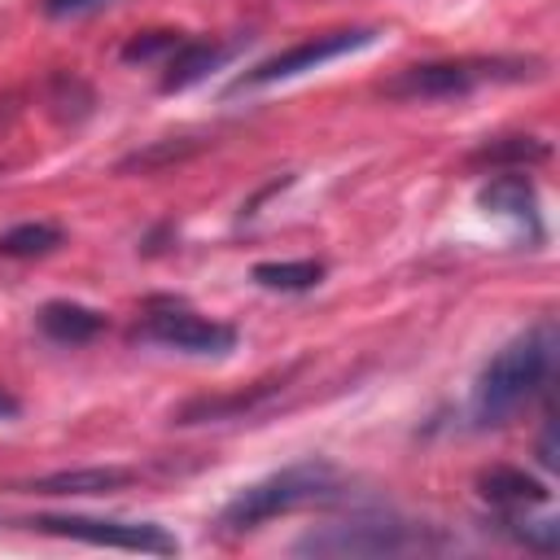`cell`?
<instances>
[{
    "instance_id": "6da1fadb",
    "label": "cell",
    "mask_w": 560,
    "mask_h": 560,
    "mask_svg": "<svg viewBox=\"0 0 560 560\" xmlns=\"http://www.w3.org/2000/svg\"><path fill=\"white\" fill-rule=\"evenodd\" d=\"M556 324L538 319L534 328H525L521 337H512L477 376L472 389V420L481 429L490 424H508L551 376L556 368Z\"/></svg>"
},
{
    "instance_id": "7a4b0ae2",
    "label": "cell",
    "mask_w": 560,
    "mask_h": 560,
    "mask_svg": "<svg viewBox=\"0 0 560 560\" xmlns=\"http://www.w3.org/2000/svg\"><path fill=\"white\" fill-rule=\"evenodd\" d=\"M542 70H547L542 57H512V52L442 57V61L402 66L398 74H389L381 83V92L389 101H451V96H468V92L494 88V83H529V79H542Z\"/></svg>"
},
{
    "instance_id": "3957f363",
    "label": "cell",
    "mask_w": 560,
    "mask_h": 560,
    "mask_svg": "<svg viewBox=\"0 0 560 560\" xmlns=\"http://www.w3.org/2000/svg\"><path fill=\"white\" fill-rule=\"evenodd\" d=\"M337 494H341L337 468L328 459H302V464H289V468L236 490L232 503L219 512V525H223V534H245V529H258L284 512H298L306 503H324Z\"/></svg>"
},
{
    "instance_id": "277c9868",
    "label": "cell",
    "mask_w": 560,
    "mask_h": 560,
    "mask_svg": "<svg viewBox=\"0 0 560 560\" xmlns=\"http://www.w3.org/2000/svg\"><path fill=\"white\" fill-rule=\"evenodd\" d=\"M442 547V534L429 525H407L398 516H354L337 525H319L298 538L293 551L302 556H398V551H424Z\"/></svg>"
},
{
    "instance_id": "5b68a950",
    "label": "cell",
    "mask_w": 560,
    "mask_h": 560,
    "mask_svg": "<svg viewBox=\"0 0 560 560\" xmlns=\"http://www.w3.org/2000/svg\"><path fill=\"white\" fill-rule=\"evenodd\" d=\"M39 534H57V538H74V542H92V547H118V551H140V556H175L179 551V538L166 534L162 525L153 521H114V516H79V512H66V516H31L22 521Z\"/></svg>"
},
{
    "instance_id": "8992f818",
    "label": "cell",
    "mask_w": 560,
    "mask_h": 560,
    "mask_svg": "<svg viewBox=\"0 0 560 560\" xmlns=\"http://www.w3.org/2000/svg\"><path fill=\"white\" fill-rule=\"evenodd\" d=\"M376 26H341V31H319V35H306L289 48H280L276 57L258 61L254 70L236 74L232 79V92H245V88H267V83H280V79H293V74H306V70H319L324 61H337L346 52H359L368 44H376Z\"/></svg>"
},
{
    "instance_id": "52a82bcc",
    "label": "cell",
    "mask_w": 560,
    "mask_h": 560,
    "mask_svg": "<svg viewBox=\"0 0 560 560\" xmlns=\"http://www.w3.org/2000/svg\"><path fill=\"white\" fill-rule=\"evenodd\" d=\"M136 341H153V346H166L179 354H228L236 346V328L206 319L184 302H158L140 319Z\"/></svg>"
},
{
    "instance_id": "ba28073f",
    "label": "cell",
    "mask_w": 560,
    "mask_h": 560,
    "mask_svg": "<svg viewBox=\"0 0 560 560\" xmlns=\"http://www.w3.org/2000/svg\"><path fill=\"white\" fill-rule=\"evenodd\" d=\"M293 372H298V368L276 372V376H262V381H254V385H245V389H232V394H201V398H188L184 407H175V411H171V424H184V429H188V424L245 420V416L262 411L271 398H280V394L289 389Z\"/></svg>"
},
{
    "instance_id": "9c48e42d",
    "label": "cell",
    "mask_w": 560,
    "mask_h": 560,
    "mask_svg": "<svg viewBox=\"0 0 560 560\" xmlns=\"http://www.w3.org/2000/svg\"><path fill=\"white\" fill-rule=\"evenodd\" d=\"M232 52H236V44H219L214 35L210 39L184 35L179 48L162 61V92H184V88L201 83L210 70H219L223 61H232Z\"/></svg>"
},
{
    "instance_id": "30bf717a",
    "label": "cell",
    "mask_w": 560,
    "mask_h": 560,
    "mask_svg": "<svg viewBox=\"0 0 560 560\" xmlns=\"http://www.w3.org/2000/svg\"><path fill=\"white\" fill-rule=\"evenodd\" d=\"M477 201L486 206V210H494V214H503V219H516L534 241L542 236V214H538V192H534V179L525 175V171H503V175H494L481 192H477Z\"/></svg>"
},
{
    "instance_id": "8fae6325",
    "label": "cell",
    "mask_w": 560,
    "mask_h": 560,
    "mask_svg": "<svg viewBox=\"0 0 560 560\" xmlns=\"http://www.w3.org/2000/svg\"><path fill=\"white\" fill-rule=\"evenodd\" d=\"M122 486H131V468L105 464V468H61L48 477L18 481L9 490H18V494H114Z\"/></svg>"
},
{
    "instance_id": "7c38bea8",
    "label": "cell",
    "mask_w": 560,
    "mask_h": 560,
    "mask_svg": "<svg viewBox=\"0 0 560 560\" xmlns=\"http://www.w3.org/2000/svg\"><path fill=\"white\" fill-rule=\"evenodd\" d=\"M477 490L486 503L503 508V512H525V508H542L551 499L547 481H538L534 472L525 468H512V464H494L477 477Z\"/></svg>"
},
{
    "instance_id": "4fadbf2b",
    "label": "cell",
    "mask_w": 560,
    "mask_h": 560,
    "mask_svg": "<svg viewBox=\"0 0 560 560\" xmlns=\"http://www.w3.org/2000/svg\"><path fill=\"white\" fill-rule=\"evenodd\" d=\"M551 158V144L538 136H494L468 153V166L477 171H525Z\"/></svg>"
},
{
    "instance_id": "5bb4252c",
    "label": "cell",
    "mask_w": 560,
    "mask_h": 560,
    "mask_svg": "<svg viewBox=\"0 0 560 560\" xmlns=\"http://www.w3.org/2000/svg\"><path fill=\"white\" fill-rule=\"evenodd\" d=\"M35 319H39V332L61 346H83L105 328V315L83 302H44Z\"/></svg>"
},
{
    "instance_id": "9a60e30c",
    "label": "cell",
    "mask_w": 560,
    "mask_h": 560,
    "mask_svg": "<svg viewBox=\"0 0 560 560\" xmlns=\"http://www.w3.org/2000/svg\"><path fill=\"white\" fill-rule=\"evenodd\" d=\"M197 149H206V140H197V136H166V140H153V144H144V149L127 153V158L118 162V175H131V171L153 175V171H166V166H175V162L192 158Z\"/></svg>"
},
{
    "instance_id": "2e32d148",
    "label": "cell",
    "mask_w": 560,
    "mask_h": 560,
    "mask_svg": "<svg viewBox=\"0 0 560 560\" xmlns=\"http://www.w3.org/2000/svg\"><path fill=\"white\" fill-rule=\"evenodd\" d=\"M254 284L262 289H276V293H306L324 280V262L315 258H289V262H258L254 271Z\"/></svg>"
},
{
    "instance_id": "e0dca14e",
    "label": "cell",
    "mask_w": 560,
    "mask_h": 560,
    "mask_svg": "<svg viewBox=\"0 0 560 560\" xmlns=\"http://www.w3.org/2000/svg\"><path fill=\"white\" fill-rule=\"evenodd\" d=\"M57 245H61V228L44 219L0 232V258H39V254H52Z\"/></svg>"
},
{
    "instance_id": "ac0fdd59",
    "label": "cell",
    "mask_w": 560,
    "mask_h": 560,
    "mask_svg": "<svg viewBox=\"0 0 560 560\" xmlns=\"http://www.w3.org/2000/svg\"><path fill=\"white\" fill-rule=\"evenodd\" d=\"M48 105L57 109V118H83L88 109H92V88L79 79V74H70V70H57L52 74V83H48Z\"/></svg>"
},
{
    "instance_id": "d6986e66",
    "label": "cell",
    "mask_w": 560,
    "mask_h": 560,
    "mask_svg": "<svg viewBox=\"0 0 560 560\" xmlns=\"http://www.w3.org/2000/svg\"><path fill=\"white\" fill-rule=\"evenodd\" d=\"M179 31H144V35H131L127 44H122V61H140V66H149V61H166L175 48H179Z\"/></svg>"
},
{
    "instance_id": "ffe728a7",
    "label": "cell",
    "mask_w": 560,
    "mask_h": 560,
    "mask_svg": "<svg viewBox=\"0 0 560 560\" xmlns=\"http://www.w3.org/2000/svg\"><path fill=\"white\" fill-rule=\"evenodd\" d=\"M499 529H503V534H512L516 542L534 547V551H556V542H560V525H556V521H525V516H503V521H499Z\"/></svg>"
},
{
    "instance_id": "44dd1931",
    "label": "cell",
    "mask_w": 560,
    "mask_h": 560,
    "mask_svg": "<svg viewBox=\"0 0 560 560\" xmlns=\"http://www.w3.org/2000/svg\"><path fill=\"white\" fill-rule=\"evenodd\" d=\"M39 4H44L48 18H74V13H88V9H96L105 0H39Z\"/></svg>"
},
{
    "instance_id": "7402d4cb",
    "label": "cell",
    "mask_w": 560,
    "mask_h": 560,
    "mask_svg": "<svg viewBox=\"0 0 560 560\" xmlns=\"http://www.w3.org/2000/svg\"><path fill=\"white\" fill-rule=\"evenodd\" d=\"M18 416H22V402L0 385V420H18Z\"/></svg>"
}]
</instances>
